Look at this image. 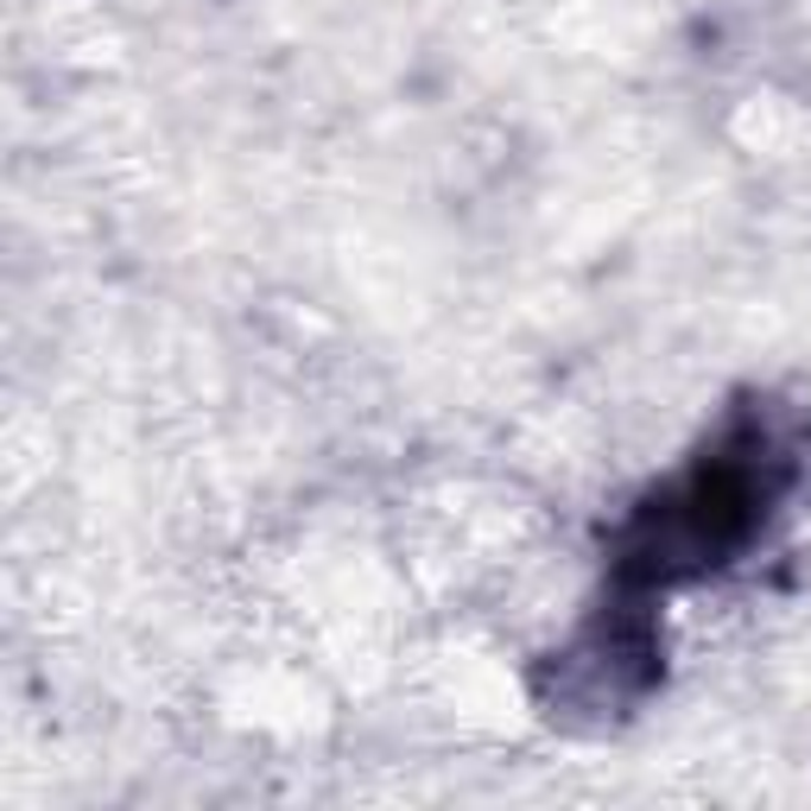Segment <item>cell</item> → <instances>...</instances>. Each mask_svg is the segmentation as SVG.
<instances>
[{
    "label": "cell",
    "instance_id": "obj_1",
    "mask_svg": "<svg viewBox=\"0 0 811 811\" xmlns=\"http://www.w3.org/2000/svg\"><path fill=\"white\" fill-rule=\"evenodd\" d=\"M748 495V482L742 476H716V501H742ZM704 507H710V488H704ZM710 520H723V507H710ZM679 539H691V545H704V520H691V527H672Z\"/></svg>",
    "mask_w": 811,
    "mask_h": 811
}]
</instances>
